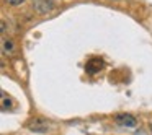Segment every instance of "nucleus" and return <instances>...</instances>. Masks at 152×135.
Listing matches in <instances>:
<instances>
[{
    "mask_svg": "<svg viewBox=\"0 0 152 135\" xmlns=\"http://www.w3.org/2000/svg\"><path fill=\"white\" fill-rule=\"evenodd\" d=\"M7 2H8L10 5H15V7H17V5H21V4H23L25 0H7Z\"/></svg>",
    "mask_w": 152,
    "mask_h": 135,
    "instance_id": "nucleus-7",
    "label": "nucleus"
},
{
    "mask_svg": "<svg viewBox=\"0 0 152 135\" xmlns=\"http://www.w3.org/2000/svg\"><path fill=\"white\" fill-rule=\"evenodd\" d=\"M103 65H105V62H103L100 57H93V59H90L88 62H87L85 70L88 73H92V75H95V73H98L100 70L103 69Z\"/></svg>",
    "mask_w": 152,
    "mask_h": 135,
    "instance_id": "nucleus-4",
    "label": "nucleus"
},
{
    "mask_svg": "<svg viewBox=\"0 0 152 135\" xmlns=\"http://www.w3.org/2000/svg\"><path fill=\"white\" fill-rule=\"evenodd\" d=\"M15 43L12 39H5L2 38V54L4 56H13L15 54Z\"/></svg>",
    "mask_w": 152,
    "mask_h": 135,
    "instance_id": "nucleus-5",
    "label": "nucleus"
},
{
    "mask_svg": "<svg viewBox=\"0 0 152 135\" xmlns=\"http://www.w3.org/2000/svg\"><path fill=\"white\" fill-rule=\"evenodd\" d=\"M115 124L119 125V127L134 129L136 125H137V121H136V117L131 114H118V116H115Z\"/></svg>",
    "mask_w": 152,
    "mask_h": 135,
    "instance_id": "nucleus-3",
    "label": "nucleus"
},
{
    "mask_svg": "<svg viewBox=\"0 0 152 135\" xmlns=\"http://www.w3.org/2000/svg\"><path fill=\"white\" fill-rule=\"evenodd\" d=\"M54 8L53 0H33V10L38 15H48Z\"/></svg>",
    "mask_w": 152,
    "mask_h": 135,
    "instance_id": "nucleus-2",
    "label": "nucleus"
},
{
    "mask_svg": "<svg viewBox=\"0 0 152 135\" xmlns=\"http://www.w3.org/2000/svg\"><path fill=\"white\" fill-rule=\"evenodd\" d=\"M26 127L31 132H36V134H46L51 130V121L44 117H33L31 121H28Z\"/></svg>",
    "mask_w": 152,
    "mask_h": 135,
    "instance_id": "nucleus-1",
    "label": "nucleus"
},
{
    "mask_svg": "<svg viewBox=\"0 0 152 135\" xmlns=\"http://www.w3.org/2000/svg\"><path fill=\"white\" fill-rule=\"evenodd\" d=\"M0 95H2V106H0V108H2V111H4V112H7L8 109H12L13 101H12V98H10V96H8L5 91H2Z\"/></svg>",
    "mask_w": 152,
    "mask_h": 135,
    "instance_id": "nucleus-6",
    "label": "nucleus"
}]
</instances>
